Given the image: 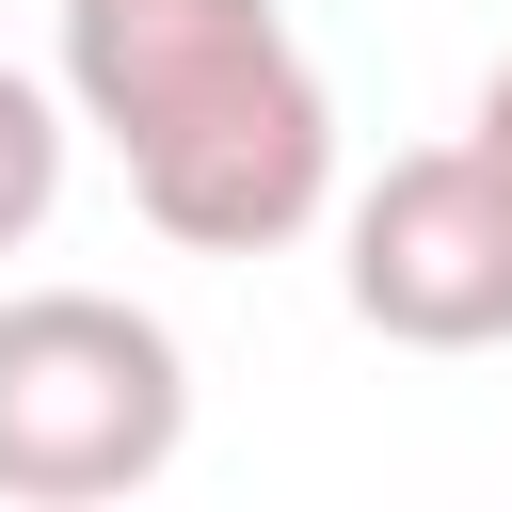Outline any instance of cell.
Wrapping results in <instances>:
<instances>
[{
    "label": "cell",
    "instance_id": "obj_1",
    "mask_svg": "<svg viewBox=\"0 0 512 512\" xmlns=\"http://www.w3.org/2000/svg\"><path fill=\"white\" fill-rule=\"evenodd\" d=\"M64 128L192 256H272L336 192V96L272 0H64Z\"/></svg>",
    "mask_w": 512,
    "mask_h": 512
},
{
    "label": "cell",
    "instance_id": "obj_4",
    "mask_svg": "<svg viewBox=\"0 0 512 512\" xmlns=\"http://www.w3.org/2000/svg\"><path fill=\"white\" fill-rule=\"evenodd\" d=\"M48 208H64V96H48L32 64H0V256H16Z\"/></svg>",
    "mask_w": 512,
    "mask_h": 512
},
{
    "label": "cell",
    "instance_id": "obj_5",
    "mask_svg": "<svg viewBox=\"0 0 512 512\" xmlns=\"http://www.w3.org/2000/svg\"><path fill=\"white\" fill-rule=\"evenodd\" d=\"M464 144H480V160H496V176H512V64H496V80H480V112H464Z\"/></svg>",
    "mask_w": 512,
    "mask_h": 512
},
{
    "label": "cell",
    "instance_id": "obj_3",
    "mask_svg": "<svg viewBox=\"0 0 512 512\" xmlns=\"http://www.w3.org/2000/svg\"><path fill=\"white\" fill-rule=\"evenodd\" d=\"M352 320L400 352H496L512 336V176L480 144H416L352 192Z\"/></svg>",
    "mask_w": 512,
    "mask_h": 512
},
{
    "label": "cell",
    "instance_id": "obj_2",
    "mask_svg": "<svg viewBox=\"0 0 512 512\" xmlns=\"http://www.w3.org/2000/svg\"><path fill=\"white\" fill-rule=\"evenodd\" d=\"M192 368L128 288H0V512H112L176 464Z\"/></svg>",
    "mask_w": 512,
    "mask_h": 512
}]
</instances>
